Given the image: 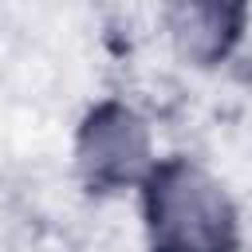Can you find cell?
<instances>
[{"label": "cell", "mask_w": 252, "mask_h": 252, "mask_svg": "<svg viewBox=\"0 0 252 252\" xmlns=\"http://www.w3.org/2000/svg\"><path fill=\"white\" fill-rule=\"evenodd\" d=\"M138 213L150 248L236 252L240 205L228 185L189 154H165L138 185Z\"/></svg>", "instance_id": "obj_1"}, {"label": "cell", "mask_w": 252, "mask_h": 252, "mask_svg": "<svg viewBox=\"0 0 252 252\" xmlns=\"http://www.w3.org/2000/svg\"><path fill=\"white\" fill-rule=\"evenodd\" d=\"M75 173L94 193H126L150 177L158 165V142L146 110L130 98H98L83 110L71 142Z\"/></svg>", "instance_id": "obj_2"}, {"label": "cell", "mask_w": 252, "mask_h": 252, "mask_svg": "<svg viewBox=\"0 0 252 252\" xmlns=\"http://www.w3.org/2000/svg\"><path fill=\"white\" fill-rule=\"evenodd\" d=\"M248 20H252V12L244 4H228V0H181L161 12L173 55L181 63H189L193 71L224 67L236 55V47L244 43Z\"/></svg>", "instance_id": "obj_3"}, {"label": "cell", "mask_w": 252, "mask_h": 252, "mask_svg": "<svg viewBox=\"0 0 252 252\" xmlns=\"http://www.w3.org/2000/svg\"><path fill=\"white\" fill-rule=\"evenodd\" d=\"M16 252H75L67 240H59V236H32L28 244H20Z\"/></svg>", "instance_id": "obj_4"}, {"label": "cell", "mask_w": 252, "mask_h": 252, "mask_svg": "<svg viewBox=\"0 0 252 252\" xmlns=\"http://www.w3.org/2000/svg\"><path fill=\"white\" fill-rule=\"evenodd\" d=\"M150 252H185V248H150Z\"/></svg>", "instance_id": "obj_5"}]
</instances>
